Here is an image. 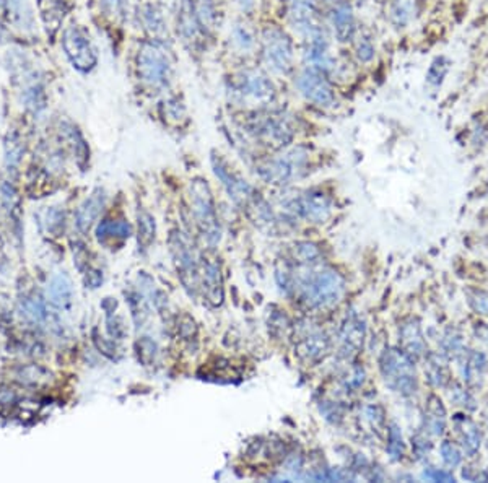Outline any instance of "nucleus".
<instances>
[{"mask_svg": "<svg viewBox=\"0 0 488 483\" xmlns=\"http://www.w3.org/2000/svg\"><path fill=\"white\" fill-rule=\"evenodd\" d=\"M299 294L309 308H327L335 304L344 294V278L332 268L309 270L299 278Z\"/></svg>", "mask_w": 488, "mask_h": 483, "instance_id": "obj_1", "label": "nucleus"}, {"mask_svg": "<svg viewBox=\"0 0 488 483\" xmlns=\"http://www.w3.org/2000/svg\"><path fill=\"white\" fill-rule=\"evenodd\" d=\"M232 100L249 107H264L275 100V87L259 71H243L230 80Z\"/></svg>", "mask_w": 488, "mask_h": 483, "instance_id": "obj_2", "label": "nucleus"}, {"mask_svg": "<svg viewBox=\"0 0 488 483\" xmlns=\"http://www.w3.org/2000/svg\"><path fill=\"white\" fill-rule=\"evenodd\" d=\"M137 72L148 87L163 88L168 85L173 72L169 52L158 40L143 42L137 54Z\"/></svg>", "mask_w": 488, "mask_h": 483, "instance_id": "obj_3", "label": "nucleus"}, {"mask_svg": "<svg viewBox=\"0 0 488 483\" xmlns=\"http://www.w3.org/2000/svg\"><path fill=\"white\" fill-rule=\"evenodd\" d=\"M308 150L303 147L290 148L278 157L264 161L257 168V173L270 184H287V182L299 178L308 165Z\"/></svg>", "mask_w": 488, "mask_h": 483, "instance_id": "obj_4", "label": "nucleus"}, {"mask_svg": "<svg viewBox=\"0 0 488 483\" xmlns=\"http://www.w3.org/2000/svg\"><path fill=\"white\" fill-rule=\"evenodd\" d=\"M381 373L384 383L395 393L410 395L417 389L415 366L405 352L386 350L381 357Z\"/></svg>", "mask_w": 488, "mask_h": 483, "instance_id": "obj_5", "label": "nucleus"}, {"mask_svg": "<svg viewBox=\"0 0 488 483\" xmlns=\"http://www.w3.org/2000/svg\"><path fill=\"white\" fill-rule=\"evenodd\" d=\"M262 57L272 72L288 73L294 59L292 37L278 26L269 25L262 31Z\"/></svg>", "mask_w": 488, "mask_h": 483, "instance_id": "obj_6", "label": "nucleus"}, {"mask_svg": "<svg viewBox=\"0 0 488 483\" xmlns=\"http://www.w3.org/2000/svg\"><path fill=\"white\" fill-rule=\"evenodd\" d=\"M191 205L194 212L197 227L210 244H215L220 239V228L217 222L215 203L210 192V187L203 179H194L191 182Z\"/></svg>", "mask_w": 488, "mask_h": 483, "instance_id": "obj_7", "label": "nucleus"}, {"mask_svg": "<svg viewBox=\"0 0 488 483\" xmlns=\"http://www.w3.org/2000/svg\"><path fill=\"white\" fill-rule=\"evenodd\" d=\"M62 47L69 62L80 73H90L98 66V54H96V49L91 44L87 31L80 28V26L72 25L64 30Z\"/></svg>", "mask_w": 488, "mask_h": 483, "instance_id": "obj_8", "label": "nucleus"}, {"mask_svg": "<svg viewBox=\"0 0 488 483\" xmlns=\"http://www.w3.org/2000/svg\"><path fill=\"white\" fill-rule=\"evenodd\" d=\"M169 246L171 254H173L176 266H178L182 283H184V287L189 290V292H196V290L199 288L201 270L199 264H197L194 249H192L189 241H187L181 233L171 234Z\"/></svg>", "mask_w": 488, "mask_h": 483, "instance_id": "obj_9", "label": "nucleus"}, {"mask_svg": "<svg viewBox=\"0 0 488 483\" xmlns=\"http://www.w3.org/2000/svg\"><path fill=\"white\" fill-rule=\"evenodd\" d=\"M249 132L262 145L272 148H283L294 137L293 126L283 116L259 117L249 126Z\"/></svg>", "mask_w": 488, "mask_h": 483, "instance_id": "obj_10", "label": "nucleus"}, {"mask_svg": "<svg viewBox=\"0 0 488 483\" xmlns=\"http://www.w3.org/2000/svg\"><path fill=\"white\" fill-rule=\"evenodd\" d=\"M297 87L304 98L316 106L321 107H329L334 105L335 96L334 90L329 80H327L326 73L319 68L307 67L304 71L298 75Z\"/></svg>", "mask_w": 488, "mask_h": 483, "instance_id": "obj_11", "label": "nucleus"}, {"mask_svg": "<svg viewBox=\"0 0 488 483\" xmlns=\"http://www.w3.org/2000/svg\"><path fill=\"white\" fill-rule=\"evenodd\" d=\"M288 208L294 215L309 220L313 223H323L331 215V201L321 192H304L288 202Z\"/></svg>", "mask_w": 488, "mask_h": 483, "instance_id": "obj_12", "label": "nucleus"}, {"mask_svg": "<svg viewBox=\"0 0 488 483\" xmlns=\"http://www.w3.org/2000/svg\"><path fill=\"white\" fill-rule=\"evenodd\" d=\"M18 82L21 85V101L25 107L35 114H40L41 111L46 109V93L42 87L41 80L36 77V73L31 68L25 67L20 68Z\"/></svg>", "mask_w": 488, "mask_h": 483, "instance_id": "obj_13", "label": "nucleus"}, {"mask_svg": "<svg viewBox=\"0 0 488 483\" xmlns=\"http://www.w3.org/2000/svg\"><path fill=\"white\" fill-rule=\"evenodd\" d=\"M106 205V196L103 189H96L95 192L85 198L82 205L77 208L75 213V225H77L80 233H88L91 227H93L96 220H98L100 213L103 212Z\"/></svg>", "mask_w": 488, "mask_h": 483, "instance_id": "obj_14", "label": "nucleus"}, {"mask_svg": "<svg viewBox=\"0 0 488 483\" xmlns=\"http://www.w3.org/2000/svg\"><path fill=\"white\" fill-rule=\"evenodd\" d=\"M331 23L334 26L337 40L342 42L352 40L353 33H355V17H353L352 5L347 0H339L332 7Z\"/></svg>", "mask_w": 488, "mask_h": 483, "instance_id": "obj_15", "label": "nucleus"}, {"mask_svg": "<svg viewBox=\"0 0 488 483\" xmlns=\"http://www.w3.org/2000/svg\"><path fill=\"white\" fill-rule=\"evenodd\" d=\"M132 227L126 220H103L96 228V239L101 244L116 246L122 244L126 239L131 238Z\"/></svg>", "mask_w": 488, "mask_h": 483, "instance_id": "obj_16", "label": "nucleus"}, {"mask_svg": "<svg viewBox=\"0 0 488 483\" xmlns=\"http://www.w3.org/2000/svg\"><path fill=\"white\" fill-rule=\"evenodd\" d=\"M202 288L208 302L213 306H218L223 303V280L220 267L213 261H203L202 266Z\"/></svg>", "mask_w": 488, "mask_h": 483, "instance_id": "obj_17", "label": "nucleus"}, {"mask_svg": "<svg viewBox=\"0 0 488 483\" xmlns=\"http://www.w3.org/2000/svg\"><path fill=\"white\" fill-rule=\"evenodd\" d=\"M47 298L57 308H67L73 299V285L66 272H59L47 283Z\"/></svg>", "mask_w": 488, "mask_h": 483, "instance_id": "obj_18", "label": "nucleus"}, {"mask_svg": "<svg viewBox=\"0 0 488 483\" xmlns=\"http://www.w3.org/2000/svg\"><path fill=\"white\" fill-rule=\"evenodd\" d=\"M179 31L184 41L189 42H199L202 36L206 35V30L202 28L201 21L197 20L194 10L189 0H182L181 4V13H179Z\"/></svg>", "mask_w": 488, "mask_h": 483, "instance_id": "obj_19", "label": "nucleus"}, {"mask_svg": "<svg viewBox=\"0 0 488 483\" xmlns=\"http://www.w3.org/2000/svg\"><path fill=\"white\" fill-rule=\"evenodd\" d=\"M0 198H2V205L8 217L13 220L15 225H20L23 210H21V197L17 187L10 181H4L0 184Z\"/></svg>", "mask_w": 488, "mask_h": 483, "instance_id": "obj_20", "label": "nucleus"}, {"mask_svg": "<svg viewBox=\"0 0 488 483\" xmlns=\"http://www.w3.org/2000/svg\"><path fill=\"white\" fill-rule=\"evenodd\" d=\"M20 314L26 322L35 326H41L47 321V309L42 299L37 297H25L20 299Z\"/></svg>", "mask_w": 488, "mask_h": 483, "instance_id": "obj_21", "label": "nucleus"}, {"mask_svg": "<svg viewBox=\"0 0 488 483\" xmlns=\"http://www.w3.org/2000/svg\"><path fill=\"white\" fill-rule=\"evenodd\" d=\"M297 352L304 359H319L329 352V340L324 334H311L299 342Z\"/></svg>", "mask_w": 488, "mask_h": 483, "instance_id": "obj_22", "label": "nucleus"}, {"mask_svg": "<svg viewBox=\"0 0 488 483\" xmlns=\"http://www.w3.org/2000/svg\"><path fill=\"white\" fill-rule=\"evenodd\" d=\"M364 337V326L358 318H352L347 321V324L342 329V350H348L357 353L358 348L362 347Z\"/></svg>", "mask_w": 488, "mask_h": 483, "instance_id": "obj_23", "label": "nucleus"}, {"mask_svg": "<svg viewBox=\"0 0 488 483\" xmlns=\"http://www.w3.org/2000/svg\"><path fill=\"white\" fill-rule=\"evenodd\" d=\"M189 2L192 5V10H194L197 20L201 21L202 28L206 30V33H210L217 26L218 21L215 0H189Z\"/></svg>", "mask_w": 488, "mask_h": 483, "instance_id": "obj_24", "label": "nucleus"}, {"mask_svg": "<svg viewBox=\"0 0 488 483\" xmlns=\"http://www.w3.org/2000/svg\"><path fill=\"white\" fill-rule=\"evenodd\" d=\"M402 342H404V347L407 353H412V355H422L425 352V342H423L420 327H418L414 321L409 322V324H404L400 330Z\"/></svg>", "mask_w": 488, "mask_h": 483, "instance_id": "obj_25", "label": "nucleus"}, {"mask_svg": "<svg viewBox=\"0 0 488 483\" xmlns=\"http://www.w3.org/2000/svg\"><path fill=\"white\" fill-rule=\"evenodd\" d=\"M427 425L433 434H441L446 427V412L441 405V400L436 397H430L427 405Z\"/></svg>", "mask_w": 488, "mask_h": 483, "instance_id": "obj_26", "label": "nucleus"}, {"mask_svg": "<svg viewBox=\"0 0 488 483\" xmlns=\"http://www.w3.org/2000/svg\"><path fill=\"white\" fill-rule=\"evenodd\" d=\"M21 157H23V147H21L20 137L17 133H12V136L8 133L7 141H5V168H7V173H17Z\"/></svg>", "mask_w": 488, "mask_h": 483, "instance_id": "obj_27", "label": "nucleus"}, {"mask_svg": "<svg viewBox=\"0 0 488 483\" xmlns=\"http://www.w3.org/2000/svg\"><path fill=\"white\" fill-rule=\"evenodd\" d=\"M138 222V246L147 249L150 244L155 241V233H157V225L155 218L148 212H138L137 215Z\"/></svg>", "mask_w": 488, "mask_h": 483, "instance_id": "obj_28", "label": "nucleus"}, {"mask_svg": "<svg viewBox=\"0 0 488 483\" xmlns=\"http://www.w3.org/2000/svg\"><path fill=\"white\" fill-rule=\"evenodd\" d=\"M460 439H463V446L468 451V454H475L480 448V433L477 427L470 420H460L458 423Z\"/></svg>", "mask_w": 488, "mask_h": 483, "instance_id": "obj_29", "label": "nucleus"}, {"mask_svg": "<svg viewBox=\"0 0 488 483\" xmlns=\"http://www.w3.org/2000/svg\"><path fill=\"white\" fill-rule=\"evenodd\" d=\"M64 133H66V137L72 142V147H73V152H75V158H77V163L83 168L85 163H87V161H88V155H90V150H88L87 142L83 141L82 133L78 132V129H75L73 126L64 127Z\"/></svg>", "mask_w": 488, "mask_h": 483, "instance_id": "obj_30", "label": "nucleus"}, {"mask_svg": "<svg viewBox=\"0 0 488 483\" xmlns=\"http://www.w3.org/2000/svg\"><path fill=\"white\" fill-rule=\"evenodd\" d=\"M232 36H233L234 44L238 46L241 51H251L254 47V44H256L254 35L251 33V30L246 25L236 23L234 28H233Z\"/></svg>", "mask_w": 488, "mask_h": 483, "instance_id": "obj_31", "label": "nucleus"}, {"mask_svg": "<svg viewBox=\"0 0 488 483\" xmlns=\"http://www.w3.org/2000/svg\"><path fill=\"white\" fill-rule=\"evenodd\" d=\"M294 256L298 257L302 264H307L308 267H313L318 264L319 259V251L314 244L309 243H299L294 246Z\"/></svg>", "mask_w": 488, "mask_h": 483, "instance_id": "obj_32", "label": "nucleus"}, {"mask_svg": "<svg viewBox=\"0 0 488 483\" xmlns=\"http://www.w3.org/2000/svg\"><path fill=\"white\" fill-rule=\"evenodd\" d=\"M468 364H465V373L464 376L468 378L469 383H474V381H477L479 378H482L484 376V371H485V359L482 355H472L468 362H465Z\"/></svg>", "mask_w": 488, "mask_h": 483, "instance_id": "obj_33", "label": "nucleus"}, {"mask_svg": "<svg viewBox=\"0 0 488 483\" xmlns=\"http://www.w3.org/2000/svg\"><path fill=\"white\" fill-rule=\"evenodd\" d=\"M388 451L393 459H400L402 454H404V441H402V434L398 425H391L389 428Z\"/></svg>", "mask_w": 488, "mask_h": 483, "instance_id": "obj_34", "label": "nucleus"}, {"mask_svg": "<svg viewBox=\"0 0 488 483\" xmlns=\"http://www.w3.org/2000/svg\"><path fill=\"white\" fill-rule=\"evenodd\" d=\"M64 212L57 210V208H51L46 213V229L49 233L57 234L61 229H64Z\"/></svg>", "mask_w": 488, "mask_h": 483, "instance_id": "obj_35", "label": "nucleus"}, {"mask_svg": "<svg viewBox=\"0 0 488 483\" xmlns=\"http://www.w3.org/2000/svg\"><path fill=\"white\" fill-rule=\"evenodd\" d=\"M441 455H443V460L448 465L456 467L460 464V459H463V455H460L459 449L454 446L453 443L449 441H444L441 444Z\"/></svg>", "mask_w": 488, "mask_h": 483, "instance_id": "obj_36", "label": "nucleus"}, {"mask_svg": "<svg viewBox=\"0 0 488 483\" xmlns=\"http://www.w3.org/2000/svg\"><path fill=\"white\" fill-rule=\"evenodd\" d=\"M137 348H138V358H141L145 364L153 362L155 352H157V345H155L152 340H148L147 337H145V339L137 342Z\"/></svg>", "mask_w": 488, "mask_h": 483, "instance_id": "obj_37", "label": "nucleus"}, {"mask_svg": "<svg viewBox=\"0 0 488 483\" xmlns=\"http://www.w3.org/2000/svg\"><path fill=\"white\" fill-rule=\"evenodd\" d=\"M357 57L360 62H369L374 57V46L368 37H362V41H358Z\"/></svg>", "mask_w": 488, "mask_h": 483, "instance_id": "obj_38", "label": "nucleus"}, {"mask_svg": "<svg viewBox=\"0 0 488 483\" xmlns=\"http://www.w3.org/2000/svg\"><path fill=\"white\" fill-rule=\"evenodd\" d=\"M103 282V273L100 270H88L87 272V285L90 288H98Z\"/></svg>", "mask_w": 488, "mask_h": 483, "instance_id": "obj_39", "label": "nucleus"}, {"mask_svg": "<svg viewBox=\"0 0 488 483\" xmlns=\"http://www.w3.org/2000/svg\"><path fill=\"white\" fill-rule=\"evenodd\" d=\"M2 322H5V324L12 322V311H10V306L5 299H0V324Z\"/></svg>", "mask_w": 488, "mask_h": 483, "instance_id": "obj_40", "label": "nucleus"}, {"mask_svg": "<svg viewBox=\"0 0 488 483\" xmlns=\"http://www.w3.org/2000/svg\"><path fill=\"white\" fill-rule=\"evenodd\" d=\"M425 477H428V479H432L434 482H454V477L451 474H446V472L433 470L425 474Z\"/></svg>", "mask_w": 488, "mask_h": 483, "instance_id": "obj_41", "label": "nucleus"}, {"mask_svg": "<svg viewBox=\"0 0 488 483\" xmlns=\"http://www.w3.org/2000/svg\"><path fill=\"white\" fill-rule=\"evenodd\" d=\"M234 2L243 12H249L254 7V0H234Z\"/></svg>", "mask_w": 488, "mask_h": 483, "instance_id": "obj_42", "label": "nucleus"}, {"mask_svg": "<svg viewBox=\"0 0 488 483\" xmlns=\"http://www.w3.org/2000/svg\"><path fill=\"white\" fill-rule=\"evenodd\" d=\"M8 259H7V252H5V244L2 238H0V268L4 270V264H7Z\"/></svg>", "mask_w": 488, "mask_h": 483, "instance_id": "obj_43", "label": "nucleus"}, {"mask_svg": "<svg viewBox=\"0 0 488 483\" xmlns=\"http://www.w3.org/2000/svg\"><path fill=\"white\" fill-rule=\"evenodd\" d=\"M7 10H8V0H0V23H2V20L5 18Z\"/></svg>", "mask_w": 488, "mask_h": 483, "instance_id": "obj_44", "label": "nucleus"}]
</instances>
